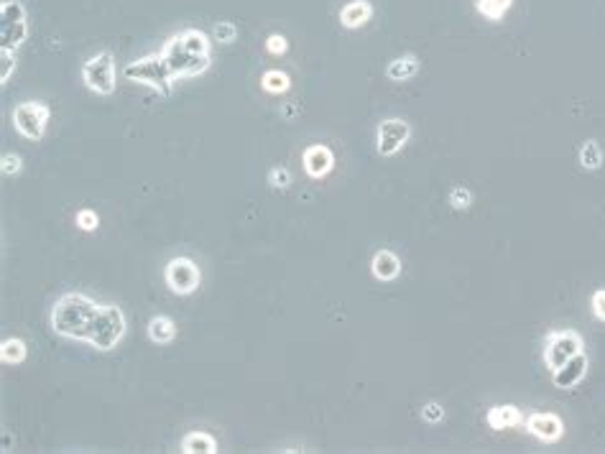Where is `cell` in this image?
I'll use <instances>...</instances> for the list:
<instances>
[{
	"instance_id": "cell-7",
	"label": "cell",
	"mask_w": 605,
	"mask_h": 454,
	"mask_svg": "<svg viewBox=\"0 0 605 454\" xmlns=\"http://www.w3.org/2000/svg\"><path fill=\"white\" fill-rule=\"evenodd\" d=\"M82 82L87 90H92L95 95H112L115 92V59L110 52H100L92 59H87L82 64Z\"/></svg>"
},
{
	"instance_id": "cell-21",
	"label": "cell",
	"mask_w": 605,
	"mask_h": 454,
	"mask_svg": "<svg viewBox=\"0 0 605 454\" xmlns=\"http://www.w3.org/2000/svg\"><path fill=\"white\" fill-rule=\"evenodd\" d=\"M26 355H29V347L18 337H8L0 345V360L6 365H21L26 360Z\"/></svg>"
},
{
	"instance_id": "cell-10",
	"label": "cell",
	"mask_w": 605,
	"mask_h": 454,
	"mask_svg": "<svg viewBox=\"0 0 605 454\" xmlns=\"http://www.w3.org/2000/svg\"><path fill=\"white\" fill-rule=\"evenodd\" d=\"M409 138L411 126L406 120L398 118L383 120L381 126H378V153L381 156H394V153H398L409 143Z\"/></svg>"
},
{
	"instance_id": "cell-6",
	"label": "cell",
	"mask_w": 605,
	"mask_h": 454,
	"mask_svg": "<svg viewBox=\"0 0 605 454\" xmlns=\"http://www.w3.org/2000/svg\"><path fill=\"white\" fill-rule=\"evenodd\" d=\"M0 36L3 49L15 52L29 38V15L21 0H3L0 3Z\"/></svg>"
},
{
	"instance_id": "cell-2",
	"label": "cell",
	"mask_w": 605,
	"mask_h": 454,
	"mask_svg": "<svg viewBox=\"0 0 605 454\" xmlns=\"http://www.w3.org/2000/svg\"><path fill=\"white\" fill-rule=\"evenodd\" d=\"M100 312V304H95L90 296L84 294H64L54 301L52 306V329L59 337H67V340H82L87 342V335H90V327L95 317Z\"/></svg>"
},
{
	"instance_id": "cell-17",
	"label": "cell",
	"mask_w": 605,
	"mask_h": 454,
	"mask_svg": "<svg viewBox=\"0 0 605 454\" xmlns=\"http://www.w3.org/2000/svg\"><path fill=\"white\" fill-rule=\"evenodd\" d=\"M419 72V59L414 54H403L398 59L389 61V67H386V77H389L391 82H406L411 77Z\"/></svg>"
},
{
	"instance_id": "cell-18",
	"label": "cell",
	"mask_w": 605,
	"mask_h": 454,
	"mask_svg": "<svg viewBox=\"0 0 605 454\" xmlns=\"http://www.w3.org/2000/svg\"><path fill=\"white\" fill-rule=\"evenodd\" d=\"M179 449L184 454H215L217 452V439L207 432H192L181 439Z\"/></svg>"
},
{
	"instance_id": "cell-4",
	"label": "cell",
	"mask_w": 605,
	"mask_h": 454,
	"mask_svg": "<svg viewBox=\"0 0 605 454\" xmlns=\"http://www.w3.org/2000/svg\"><path fill=\"white\" fill-rule=\"evenodd\" d=\"M126 335V314L115 304H100V312L95 317L87 335V345H92L95 350H112L115 345Z\"/></svg>"
},
{
	"instance_id": "cell-8",
	"label": "cell",
	"mask_w": 605,
	"mask_h": 454,
	"mask_svg": "<svg viewBox=\"0 0 605 454\" xmlns=\"http://www.w3.org/2000/svg\"><path fill=\"white\" fill-rule=\"evenodd\" d=\"M583 352V337L572 329L562 332H549L544 340V365L549 370H560L562 365Z\"/></svg>"
},
{
	"instance_id": "cell-22",
	"label": "cell",
	"mask_w": 605,
	"mask_h": 454,
	"mask_svg": "<svg viewBox=\"0 0 605 454\" xmlns=\"http://www.w3.org/2000/svg\"><path fill=\"white\" fill-rule=\"evenodd\" d=\"M511 6H514V0H475V10L488 21H501L511 10Z\"/></svg>"
},
{
	"instance_id": "cell-28",
	"label": "cell",
	"mask_w": 605,
	"mask_h": 454,
	"mask_svg": "<svg viewBox=\"0 0 605 454\" xmlns=\"http://www.w3.org/2000/svg\"><path fill=\"white\" fill-rule=\"evenodd\" d=\"M421 418H424L426 424H440L442 418H445V409H442V403L437 401H429L421 406Z\"/></svg>"
},
{
	"instance_id": "cell-1",
	"label": "cell",
	"mask_w": 605,
	"mask_h": 454,
	"mask_svg": "<svg viewBox=\"0 0 605 454\" xmlns=\"http://www.w3.org/2000/svg\"><path fill=\"white\" fill-rule=\"evenodd\" d=\"M209 54H212V41L200 29H184L169 38L161 49V56L166 59L177 82L204 75L209 69Z\"/></svg>"
},
{
	"instance_id": "cell-29",
	"label": "cell",
	"mask_w": 605,
	"mask_h": 454,
	"mask_svg": "<svg viewBox=\"0 0 605 454\" xmlns=\"http://www.w3.org/2000/svg\"><path fill=\"white\" fill-rule=\"evenodd\" d=\"M266 52L274 54V56H281V54L289 52L286 36H281V33H269V38H266Z\"/></svg>"
},
{
	"instance_id": "cell-19",
	"label": "cell",
	"mask_w": 605,
	"mask_h": 454,
	"mask_svg": "<svg viewBox=\"0 0 605 454\" xmlns=\"http://www.w3.org/2000/svg\"><path fill=\"white\" fill-rule=\"evenodd\" d=\"M174 337H177V324H174L172 317H166V314H158L154 319L149 321V340L156 345H169L174 342Z\"/></svg>"
},
{
	"instance_id": "cell-9",
	"label": "cell",
	"mask_w": 605,
	"mask_h": 454,
	"mask_svg": "<svg viewBox=\"0 0 605 454\" xmlns=\"http://www.w3.org/2000/svg\"><path fill=\"white\" fill-rule=\"evenodd\" d=\"M164 281L174 294L189 296V294H195V291L200 289L202 271L192 258H184V255H181V258H172V261L166 263Z\"/></svg>"
},
{
	"instance_id": "cell-14",
	"label": "cell",
	"mask_w": 605,
	"mask_h": 454,
	"mask_svg": "<svg viewBox=\"0 0 605 454\" xmlns=\"http://www.w3.org/2000/svg\"><path fill=\"white\" fill-rule=\"evenodd\" d=\"M371 273H373V278H378V281H383V283L398 278V273H401L398 255L391 253V250H378V253L373 255V261H371Z\"/></svg>"
},
{
	"instance_id": "cell-25",
	"label": "cell",
	"mask_w": 605,
	"mask_h": 454,
	"mask_svg": "<svg viewBox=\"0 0 605 454\" xmlns=\"http://www.w3.org/2000/svg\"><path fill=\"white\" fill-rule=\"evenodd\" d=\"M269 184L274 186V189H289V186H292V174H289V169H286V166H274L269 172Z\"/></svg>"
},
{
	"instance_id": "cell-20",
	"label": "cell",
	"mask_w": 605,
	"mask_h": 454,
	"mask_svg": "<svg viewBox=\"0 0 605 454\" xmlns=\"http://www.w3.org/2000/svg\"><path fill=\"white\" fill-rule=\"evenodd\" d=\"M261 87L263 92H269V95H284V92L292 90V80L286 72L281 69H269V72H263L261 77Z\"/></svg>"
},
{
	"instance_id": "cell-26",
	"label": "cell",
	"mask_w": 605,
	"mask_h": 454,
	"mask_svg": "<svg viewBox=\"0 0 605 454\" xmlns=\"http://www.w3.org/2000/svg\"><path fill=\"white\" fill-rule=\"evenodd\" d=\"M75 222H77V227H80V230L95 232L100 227V217L95 215L92 209H80V212H77V217H75Z\"/></svg>"
},
{
	"instance_id": "cell-24",
	"label": "cell",
	"mask_w": 605,
	"mask_h": 454,
	"mask_svg": "<svg viewBox=\"0 0 605 454\" xmlns=\"http://www.w3.org/2000/svg\"><path fill=\"white\" fill-rule=\"evenodd\" d=\"M212 36H215L217 44H232L238 38V26L232 21H220L212 31Z\"/></svg>"
},
{
	"instance_id": "cell-3",
	"label": "cell",
	"mask_w": 605,
	"mask_h": 454,
	"mask_svg": "<svg viewBox=\"0 0 605 454\" xmlns=\"http://www.w3.org/2000/svg\"><path fill=\"white\" fill-rule=\"evenodd\" d=\"M123 75H126L128 82L146 84V87H151V90L158 92V95H172V87H174V82H177L169 64H166V59L161 56V52L146 54L141 59L130 61Z\"/></svg>"
},
{
	"instance_id": "cell-15",
	"label": "cell",
	"mask_w": 605,
	"mask_h": 454,
	"mask_svg": "<svg viewBox=\"0 0 605 454\" xmlns=\"http://www.w3.org/2000/svg\"><path fill=\"white\" fill-rule=\"evenodd\" d=\"M371 15H373V6L368 0H350L340 10V23L345 29H360V26H366L371 21Z\"/></svg>"
},
{
	"instance_id": "cell-11",
	"label": "cell",
	"mask_w": 605,
	"mask_h": 454,
	"mask_svg": "<svg viewBox=\"0 0 605 454\" xmlns=\"http://www.w3.org/2000/svg\"><path fill=\"white\" fill-rule=\"evenodd\" d=\"M526 432L537 437L539 441L552 444V441H560L565 437V424L557 414H531L526 418Z\"/></svg>"
},
{
	"instance_id": "cell-5",
	"label": "cell",
	"mask_w": 605,
	"mask_h": 454,
	"mask_svg": "<svg viewBox=\"0 0 605 454\" xmlns=\"http://www.w3.org/2000/svg\"><path fill=\"white\" fill-rule=\"evenodd\" d=\"M52 107L41 100H29V103H18L10 112L13 128L26 138V141H41L46 133V123H49Z\"/></svg>"
},
{
	"instance_id": "cell-23",
	"label": "cell",
	"mask_w": 605,
	"mask_h": 454,
	"mask_svg": "<svg viewBox=\"0 0 605 454\" xmlns=\"http://www.w3.org/2000/svg\"><path fill=\"white\" fill-rule=\"evenodd\" d=\"M580 164H583V169H588V172L600 169V164H603V151H600L598 141H585L583 146H580Z\"/></svg>"
},
{
	"instance_id": "cell-32",
	"label": "cell",
	"mask_w": 605,
	"mask_h": 454,
	"mask_svg": "<svg viewBox=\"0 0 605 454\" xmlns=\"http://www.w3.org/2000/svg\"><path fill=\"white\" fill-rule=\"evenodd\" d=\"M590 304H592V314H595L600 321H605V289H598L592 294Z\"/></svg>"
},
{
	"instance_id": "cell-31",
	"label": "cell",
	"mask_w": 605,
	"mask_h": 454,
	"mask_svg": "<svg viewBox=\"0 0 605 454\" xmlns=\"http://www.w3.org/2000/svg\"><path fill=\"white\" fill-rule=\"evenodd\" d=\"M10 72H15V52L3 49V72H0V84H8Z\"/></svg>"
},
{
	"instance_id": "cell-27",
	"label": "cell",
	"mask_w": 605,
	"mask_h": 454,
	"mask_svg": "<svg viewBox=\"0 0 605 454\" xmlns=\"http://www.w3.org/2000/svg\"><path fill=\"white\" fill-rule=\"evenodd\" d=\"M449 204L455 209H468L472 204V192L468 186H455V189L449 192Z\"/></svg>"
},
{
	"instance_id": "cell-12",
	"label": "cell",
	"mask_w": 605,
	"mask_h": 454,
	"mask_svg": "<svg viewBox=\"0 0 605 454\" xmlns=\"http://www.w3.org/2000/svg\"><path fill=\"white\" fill-rule=\"evenodd\" d=\"M301 164H304V172L309 179H322V176H327V174L332 172L335 156H332V151H329L327 146L314 143V146H309V149L304 151Z\"/></svg>"
},
{
	"instance_id": "cell-30",
	"label": "cell",
	"mask_w": 605,
	"mask_h": 454,
	"mask_svg": "<svg viewBox=\"0 0 605 454\" xmlns=\"http://www.w3.org/2000/svg\"><path fill=\"white\" fill-rule=\"evenodd\" d=\"M21 156H15V153H3V158H0V172H3V176H13V174L21 172Z\"/></svg>"
},
{
	"instance_id": "cell-13",
	"label": "cell",
	"mask_w": 605,
	"mask_h": 454,
	"mask_svg": "<svg viewBox=\"0 0 605 454\" xmlns=\"http://www.w3.org/2000/svg\"><path fill=\"white\" fill-rule=\"evenodd\" d=\"M585 372H588V358H585V352H580V355H575L572 360H567V363L562 365L560 370H554L552 380L557 388L567 391V388H575L577 383L585 378Z\"/></svg>"
},
{
	"instance_id": "cell-16",
	"label": "cell",
	"mask_w": 605,
	"mask_h": 454,
	"mask_svg": "<svg viewBox=\"0 0 605 454\" xmlns=\"http://www.w3.org/2000/svg\"><path fill=\"white\" fill-rule=\"evenodd\" d=\"M486 421H488V426H491V429H495V432H503V429H511V426L521 424V411H518V406H514V403L493 406V409H488Z\"/></svg>"
}]
</instances>
